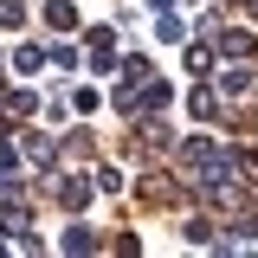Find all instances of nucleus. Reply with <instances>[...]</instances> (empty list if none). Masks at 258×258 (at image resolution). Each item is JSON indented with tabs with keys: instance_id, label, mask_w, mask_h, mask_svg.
Masks as SVG:
<instances>
[{
	"instance_id": "nucleus-2",
	"label": "nucleus",
	"mask_w": 258,
	"mask_h": 258,
	"mask_svg": "<svg viewBox=\"0 0 258 258\" xmlns=\"http://www.w3.org/2000/svg\"><path fill=\"white\" fill-rule=\"evenodd\" d=\"M20 155H26L32 168H45V174H52V161H58V149H52V136H45V129H26V136H20Z\"/></svg>"
},
{
	"instance_id": "nucleus-13",
	"label": "nucleus",
	"mask_w": 258,
	"mask_h": 258,
	"mask_svg": "<svg viewBox=\"0 0 258 258\" xmlns=\"http://www.w3.org/2000/svg\"><path fill=\"white\" fill-rule=\"evenodd\" d=\"M142 78H155V71H149V58L129 52V58H123V84H142Z\"/></svg>"
},
{
	"instance_id": "nucleus-3",
	"label": "nucleus",
	"mask_w": 258,
	"mask_h": 258,
	"mask_svg": "<svg viewBox=\"0 0 258 258\" xmlns=\"http://www.w3.org/2000/svg\"><path fill=\"white\" fill-rule=\"evenodd\" d=\"M91 71H116V26H91Z\"/></svg>"
},
{
	"instance_id": "nucleus-1",
	"label": "nucleus",
	"mask_w": 258,
	"mask_h": 258,
	"mask_svg": "<svg viewBox=\"0 0 258 258\" xmlns=\"http://www.w3.org/2000/svg\"><path fill=\"white\" fill-rule=\"evenodd\" d=\"M174 161H181V174L194 181V194H200V200H220V207H232V200H239V187H245V168H239V155H232V149H220L213 136H187Z\"/></svg>"
},
{
	"instance_id": "nucleus-7",
	"label": "nucleus",
	"mask_w": 258,
	"mask_h": 258,
	"mask_svg": "<svg viewBox=\"0 0 258 258\" xmlns=\"http://www.w3.org/2000/svg\"><path fill=\"white\" fill-rule=\"evenodd\" d=\"M187 20H181V13H155V39H161V45H181V39H187Z\"/></svg>"
},
{
	"instance_id": "nucleus-16",
	"label": "nucleus",
	"mask_w": 258,
	"mask_h": 258,
	"mask_svg": "<svg viewBox=\"0 0 258 258\" xmlns=\"http://www.w3.org/2000/svg\"><path fill=\"white\" fill-rule=\"evenodd\" d=\"M20 20H26V7L20 0H0V26H20Z\"/></svg>"
},
{
	"instance_id": "nucleus-8",
	"label": "nucleus",
	"mask_w": 258,
	"mask_h": 258,
	"mask_svg": "<svg viewBox=\"0 0 258 258\" xmlns=\"http://www.w3.org/2000/svg\"><path fill=\"white\" fill-rule=\"evenodd\" d=\"M58 245H64V252H91V245H97V232H91L84 220H71V226H64V239H58Z\"/></svg>"
},
{
	"instance_id": "nucleus-17",
	"label": "nucleus",
	"mask_w": 258,
	"mask_h": 258,
	"mask_svg": "<svg viewBox=\"0 0 258 258\" xmlns=\"http://www.w3.org/2000/svg\"><path fill=\"white\" fill-rule=\"evenodd\" d=\"M149 7H155V13H168V7H174V0H149Z\"/></svg>"
},
{
	"instance_id": "nucleus-14",
	"label": "nucleus",
	"mask_w": 258,
	"mask_h": 258,
	"mask_svg": "<svg viewBox=\"0 0 258 258\" xmlns=\"http://www.w3.org/2000/svg\"><path fill=\"white\" fill-rule=\"evenodd\" d=\"M91 187H103V194H123L129 181H123V174H116V168H97V181H91Z\"/></svg>"
},
{
	"instance_id": "nucleus-4",
	"label": "nucleus",
	"mask_w": 258,
	"mask_h": 258,
	"mask_svg": "<svg viewBox=\"0 0 258 258\" xmlns=\"http://www.w3.org/2000/svg\"><path fill=\"white\" fill-rule=\"evenodd\" d=\"M252 84H258V71H252L245 58H239V64H226V71H220V91H226V97H245Z\"/></svg>"
},
{
	"instance_id": "nucleus-6",
	"label": "nucleus",
	"mask_w": 258,
	"mask_h": 258,
	"mask_svg": "<svg viewBox=\"0 0 258 258\" xmlns=\"http://www.w3.org/2000/svg\"><path fill=\"white\" fill-rule=\"evenodd\" d=\"M58 200L84 213V200H91V181H84V174H58Z\"/></svg>"
},
{
	"instance_id": "nucleus-12",
	"label": "nucleus",
	"mask_w": 258,
	"mask_h": 258,
	"mask_svg": "<svg viewBox=\"0 0 258 258\" xmlns=\"http://www.w3.org/2000/svg\"><path fill=\"white\" fill-rule=\"evenodd\" d=\"M187 71H194V78H207V71H213V45L194 39V45H187Z\"/></svg>"
},
{
	"instance_id": "nucleus-9",
	"label": "nucleus",
	"mask_w": 258,
	"mask_h": 258,
	"mask_svg": "<svg viewBox=\"0 0 258 258\" xmlns=\"http://www.w3.org/2000/svg\"><path fill=\"white\" fill-rule=\"evenodd\" d=\"M220 52H226V58H252V32H232V26H220Z\"/></svg>"
},
{
	"instance_id": "nucleus-15",
	"label": "nucleus",
	"mask_w": 258,
	"mask_h": 258,
	"mask_svg": "<svg viewBox=\"0 0 258 258\" xmlns=\"http://www.w3.org/2000/svg\"><path fill=\"white\" fill-rule=\"evenodd\" d=\"M181 239H187V245H207V239H213V226H207V220H187V226H181Z\"/></svg>"
},
{
	"instance_id": "nucleus-5",
	"label": "nucleus",
	"mask_w": 258,
	"mask_h": 258,
	"mask_svg": "<svg viewBox=\"0 0 258 258\" xmlns=\"http://www.w3.org/2000/svg\"><path fill=\"white\" fill-rule=\"evenodd\" d=\"M187 110L200 116V123H213V116H220V91H213V84H194V91H187Z\"/></svg>"
},
{
	"instance_id": "nucleus-10",
	"label": "nucleus",
	"mask_w": 258,
	"mask_h": 258,
	"mask_svg": "<svg viewBox=\"0 0 258 258\" xmlns=\"http://www.w3.org/2000/svg\"><path fill=\"white\" fill-rule=\"evenodd\" d=\"M45 26H58V32H78V7H71V0H52V7H45Z\"/></svg>"
},
{
	"instance_id": "nucleus-11",
	"label": "nucleus",
	"mask_w": 258,
	"mask_h": 258,
	"mask_svg": "<svg viewBox=\"0 0 258 258\" xmlns=\"http://www.w3.org/2000/svg\"><path fill=\"white\" fill-rule=\"evenodd\" d=\"M39 64H45V52H39V45H13V71H20V78H32Z\"/></svg>"
}]
</instances>
